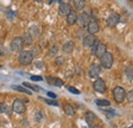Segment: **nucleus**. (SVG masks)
Here are the masks:
<instances>
[{
	"mask_svg": "<svg viewBox=\"0 0 133 128\" xmlns=\"http://www.w3.org/2000/svg\"><path fill=\"white\" fill-rule=\"evenodd\" d=\"M65 62H66V60H65L64 56H57V57L55 59V64L58 65V66H62Z\"/></svg>",
	"mask_w": 133,
	"mask_h": 128,
	"instance_id": "27",
	"label": "nucleus"
},
{
	"mask_svg": "<svg viewBox=\"0 0 133 128\" xmlns=\"http://www.w3.org/2000/svg\"><path fill=\"white\" fill-rule=\"evenodd\" d=\"M126 76L130 80L133 79V65H130V66L127 67V69H126Z\"/></svg>",
	"mask_w": 133,
	"mask_h": 128,
	"instance_id": "24",
	"label": "nucleus"
},
{
	"mask_svg": "<svg viewBox=\"0 0 133 128\" xmlns=\"http://www.w3.org/2000/svg\"><path fill=\"white\" fill-rule=\"evenodd\" d=\"M41 99H43L46 104H48L50 106H55V107H58V103L57 101H55V100H51V99H46V98H42L41 97Z\"/></svg>",
	"mask_w": 133,
	"mask_h": 128,
	"instance_id": "26",
	"label": "nucleus"
},
{
	"mask_svg": "<svg viewBox=\"0 0 133 128\" xmlns=\"http://www.w3.org/2000/svg\"><path fill=\"white\" fill-rule=\"evenodd\" d=\"M77 18H78V14L75 10H72L68 16H66V23L70 26H73L77 23Z\"/></svg>",
	"mask_w": 133,
	"mask_h": 128,
	"instance_id": "14",
	"label": "nucleus"
},
{
	"mask_svg": "<svg viewBox=\"0 0 133 128\" xmlns=\"http://www.w3.org/2000/svg\"><path fill=\"white\" fill-rule=\"evenodd\" d=\"M73 5L77 10H82L86 5V0H72Z\"/></svg>",
	"mask_w": 133,
	"mask_h": 128,
	"instance_id": "19",
	"label": "nucleus"
},
{
	"mask_svg": "<svg viewBox=\"0 0 133 128\" xmlns=\"http://www.w3.org/2000/svg\"><path fill=\"white\" fill-rule=\"evenodd\" d=\"M92 128H101V127H99V126H93Z\"/></svg>",
	"mask_w": 133,
	"mask_h": 128,
	"instance_id": "36",
	"label": "nucleus"
},
{
	"mask_svg": "<svg viewBox=\"0 0 133 128\" xmlns=\"http://www.w3.org/2000/svg\"><path fill=\"white\" fill-rule=\"evenodd\" d=\"M74 46H75V44H74V42H73V41H68V42H66V43L64 44V46H63V50H64V52H65V53L70 54V53H72V52H73V50H74Z\"/></svg>",
	"mask_w": 133,
	"mask_h": 128,
	"instance_id": "17",
	"label": "nucleus"
},
{
	"mask_svg": "<svg viewBox=\"0 0 133 128\" xmlns=\"http://www.w3.org/2000/svg\"><path fill=\"white\" fill-rule=\"evenodd\" d=\"M72 11V6L70 3L62 2L58 6V15L61 16H66Z\"/></svg>",
	"mask_w": 133,
	"mask_h": 128,
	"instance_id": "9",
	"label": "nucleus"
},
{
	"mask_svg": "<svg viewBox=\"0 0 133 128\" xmlns=\"http://www.w3.org/2000/svg\"><path fill=\"white\" fill-rule=\"evenodd\" d=\"M96 119H97V117H96V115L94 113L89 111V112H87L85 114V120H86V122H87L88 125H92Z\"/></svg>",
	"mask_w": 133,
	"mask_h": 128,
	"instance_id": "16",
	"label": "nucleus"
},
{
	"mask_svg": "<svg viewBox=\"0 0 133 128\" xmlns=\"http://www.w3.org/2000/svg\"><path fill=\"white\" fill-rule=\"evenodd\" d=\"M12 111L17 114H23L26 111V106L23 99L21 98H16L12 103Z\"/></svg>",
	"mask_w": 133,
	"mask_h": 128,
	"instance_id": "5",
	"label": "nucleus"
},
{
	"mask_svg": "<svg viewBox=\"0 0 133 128\" xmlns=\"http://www.w3.org/2000/svg\"><path fill=\"white\" fill-rule=\"evenodd\" d=\"M101 73V68L100 66L96 64H92L89 67V70H88V75L90 78L92 79H95V78H98V76Z\"/></svg>",
	"mask_w": 133,
	"mask_h": 128,
	"instance_id": "7",
	"label": "nucleus"
},
{
	"mask_svg": "<svg viewBox=\"0 0 133 128\" xmlns=\"http://www.w3.org/2000/svg\"><path fill=\"white\" fill-rule=\"evenodd\" d=\"M24 42H23V39L22 37H15L12 39V41L10 42V49L14 51V52H21L24 48Z\"/></svg>",
	"mask_w": 133,
	"mask_h": 128,
	"instance_id": "4",
	"label": "nucleus"
},
{
	"mask_svg": "<svg viewBox=\"0 0 133 128\" xmlns=\"http://www.w3.org/2000/svg\"><path fill=\"white\" fill-rule=\"evenodd\" d=\"M87 31L89 34L94 35L95 33H97L99 31V25L96 21H90L89 24L87 25Z\"/></svg>",
	"mask_w": 133,
	"mask_h": 128,
	"instance_id": "12",
	"label": "nucleus"
},
{
	"mask_svg": "<svg viewBox=\"0 0 133 128\" xmlns=\"http://www.w3.org/2000/svg\"><path fill=\"white\" fill-rule=\"evenodd\" d=\"M128 128H133V124H132V125H130V126H129Z\"/></svg>",
	"mask_w": 133,
	"mask_h": 128,
	"instance_id": "37",
	"label": "nucleus"
},
{
	"mask_svg": "<svg viewBox=\"0 0 133 128\" xmlns=\"http://www.w3.org/2000/svg\"><path fill=\"white\" fill-rule=\"evenodd\" d=\"M22 39H23L24 45H31L33 43V37L29 32L24 33V35L22 36Z\"/></svg>",
	"mask_w": 133,
	"mask_h": 128,
	"instance_id": "18",
	"label": "nucleus"
},
{
	"mask_svg": "<svg viewBox=\"0 0 133 128\" xmlns=\"http://www.w3.org/2000/svg\"><path fill=\"white\" fill-rule=\"evenodd\" d=\"M41 118H42V116H41V113L40 112H38L37 114H36V121H40L41 120Z\"/></svg>",
	"mask_w": 133,
	"mask_h": 128,
	"instance_id": "31",
	"label": "nucleus"
},
{
	"mask_svg": "<svg viewBox=\"0 0 133 128\" xmlns=\"http://www.w3.org/2000/svg\"><path fill=\"white\" fill-rule=\"evenodd\" d=\"M2 108H3V104L0 103V113H2Z\"/></svg>",
	"mask_w": 133,
	"mask_h": 128,
	"instance_id": "35",
	"label": "nucleus"
},
{
	"mask_svg": "<svg viewBox=\"0 0 133 128\" xmlns=\"http://www.w3.org/2000/svg\"><path fill=\"white\" fill-rule=\"evenodd\" d=\"M64 111H65V113H66V115H69V116H74V115L76 114V111H75L74 107H73L72 105H70V104H66V105L64 106Z\"/></svg>",
	"mask_w": 133,
	"mask_h": 128,
	"instance_id": "20",
	"label": "nucleus"
},
{
	"mask_svg": "<svg viewBox=\"0 0 133 128\" xmlns=\"http://www.w3.org/2000/svg\"><path fill=\"white\" fill-rule=\"evenodd\" d=\"M113 96H114V99L116 100L117 103H123L126 98V91L123 87L121 86H117L114 88L113 90Z\"/></svg>",
	"mask_w": 133,
	"mask_h": 128,
	"instance_id": "3",
	"label": "nucleus"
},
{
	"mask_svg": "<svg viewBox=\"0 0 133 128\" xmlns=\"http://www.w3.org/2000/svg\"><path fill=\"white\" fill-rule=\"evenodd\" d=\"M92 52H93V54H95L96 57L100 59V57L107 52V45L103 44V43H99Z\"/></svg>",
	"mask_w": 133,
	"mask_h": 128,
	"instance_id": "13",
	"label": "nucleus"
},
{
	"mask_svg": "<svg viewBox=\"0 0 133 128\" xmlns=\"http://www.w3.org/2000/svg\"><path fill=\"white\" fill-rule=\"evenodd\" d=\"M131 1H132V2H133V0H131Z\"/></svg>",
	"mask_w": 133,
	"mask_h": 128,
	"instance_id": "39",
	"label": "nucleus"
},
{
	"mask_svg": "<svg viewBox=\"0 0 133 128\" xmlns=\"http://www.w3.org/2000/svg\"><path fill=\"white\" fill-rule=\"evenodd\" d=\"M47 95L49 96V97H51V98H56V94L55 93H53V92H50V91H48L47 92Z\"/></svg>",
	"mask_w": 133,
	"mask_h": 128,
	"instance_id": "32",
	"label": "nucleus"
},
{
	"mask_svg": "<svg viewBox=\"0 0 133 128\" xmlns=\"http://www.w3.org/2000/svg\"><path fill=\"white\" fill-rule=\"evenodd\" d=\"M37 1H38V2H41V1H43V0H37Z\"/></svg>",
	"mask_w": 133,
	"mask_h": 128,
	"instance_id": "38",
	"label": "nucleus"
},
{
	"mask_svg": "<svg viewBox=\"0 0 133 128\" xmlns=\"http://www.w3.org/2000/svg\"><path fill=\"white\" fill-rule=\"evenodd\" d=\"M12 88L14 89H16L17 91H21V92H24V93H27V94H29V95H31L32 94V92L29 90V89H27V88H25V87H22V86H17V85H12Z\"/></svg>",
	"mask_w": 133,
	"mask_h": 128,
	"instance_id": "21",
	"label": "nucleus"
},
{
	"mask_svg": "<svg viewBox=\"0 0 133 128\" xmlns=\"http://www.w3.org/2000/svg\"><path fill=\"white\" fill-rule=\"evenodd\" d=\"M91 20H90V16L88 14H86V12H82L80 16H78V18H77V23H78V25L80 26V27H86L88 24H89V22H90Z\"/></svg>",
	"mask_w": 133,
	"mask_h": 128,
	"instance_id": "10",
	"label": "nucleus"
},
{
	"mask_svg": "<svg viewBox=\"0 0 133 128\" xmlns=\"http://www.w3.org/2000/svg\"><path fill=\"white\" fill-rule=\"evenodd\" d=\"M66 89H68L70 92L74 93V94H80V93H81L79 89H77V88H75V87H73V86H70V85L66 87Z\"/></svg>",
	"mask_w": 133,
	"mask_h": 128,
	"instance_id": "25",
	"label": "nucleus"
},
{
	"mask_svg": "<svg viewBox=\"0 0 133 128\" xmlns=\"http://www.w3.org/2000/svg\"><path fill=\"white\" fill-rule=\"evenodd\" d=\"M46 81H47V83H49L50 85H54V86H56V87H62L63 85H64V81L62 80V79H59V78H54V77H46Z\"/></svg>",
	"mask_w": 133,
	"mask_h": 128,
	"instance_id": "15",
	"label": "nucleus"
},
{
	"mask_svg": "<svg viewBox=\"0 0 133 128\" xmlns=\"http://www.w3.org/2000/svg\"><path fill=\"white\" fill-rule=\"evenodd\" d=\"M42 66H43L42 62H37L36 63V67H38V68H42Z\"/></svg>",
	"mask_w": 133,
	"mask_h": 128,
	"instance_id": "34",
	"label": "nucleus"
},
{
	"mask_svg": "<svg viewBox=\"0 0 133 128\" xmlns=\"http://www.w3.org/2000/svg\"><path fill=\"white\" fill-rule=\"evenodd\" d=\"M95 40H96V37H95L94 35H92V34H88L87 36L84 37L83 45L87 48H91L92 46H93Z\"/></svg>",
	"mask_w": 133,
	"mask_h": 128,
	"instance_id": "11",
	"label": "nucleus"
},
{
	"mask_svg": "<svg viewBox=\"0 0 133 128\" xmlns=\"http://www.w3.org/2000/svg\"><path fill=\"white\" fill-rule=\"evenodd\" d=\"M95 104L98 107H109V106H111V103L109 100H107V99H96Z\"/></svg>",
	"mask_w": 133,
	"mask_h": 128,
	"instance_id": "22",
	"label": "nucleus"
},
{
	"mask_svg": "<svg viewBox=\"0 0 133 128\" xmlns=\"http://www.w3.org/2000/svg\"><path fill=\"white\" fill-rule=\"evenodd\" d=\"M126 98L128 99V101H129V103H132L133 101V89L132 90H130L129 92H127V93H126Z\"/></svg>",
	"mask_w": 133,
	"mask_h": 128,
	"instance_id": "29",
	"label": "nucleus"
},
{
	"mask_svg": "<svg viewBox=\"0 0 133 128\" xmlns=\"http://www.w3.org/2000/svg\"><path fill=\"white\" fill-rule=\"evenodd\" d=\"M18 63L22 66H29L32 64L34 55L31 50H22L18 54Z\"/></svg>",
	"mask_w": 133,
	"mask_h": 128,
	"instance_id": "1",
	"label": "nucleus"
},
{
	"mask_svg": "<svg viewBox=\"0 0 133 128\" xmlns=\"http://www.w3.org/2000/svg\"><path fill=\"white\" fill-rule=\"evenodd\" d=\"M93 88L95 91H97L99 93H104L107 90V85H105L104 80L101 78H97L93 83Z\"/></svg>",
	"mask_w": 133,
	"mask_h": 128,
	"instance_id": "8",
	"label": "nucleus"
},
{
	"mask_svg": "<svg viewBox=\"0 0 133 128\" xmlns=\"http://www.w3.org/2000/svg\"><path fill=\"white\" fill-rule=\"evenodd\" d=\"M4 54V48H3V44L0 42V56Z\"/></svg>",
	"mask_w": 133,
	"mask_h": 128,
	"instance_id": "33",
	"label": "nucleus"
},
{
	"mask_svg": "<svg viewBox=\"0 0 133 128\" xmlns=\"http://www.w3.org/2000/svg\"><path fill=\"white\" fill-rule=\"evenodd\" d=\"M107 26L110 28H114L120 23V16L116 12H112L110 16H108V18L105 20Z\"/></svg>",
	"mask_w": 133,
	"mask_h": 128,
	"instance_id": "6",
	"label": "nucleus"
},
{
	"mask_svg": "<svg viewBox=\"0 0 133 128\" xmlns=\"http://www.w3.org/2000/svg\"><path fill=\"white\" fill-rule=\"evenodd\" d=\"M57 50H58V48L56 45H53V46H51V48L49 49V54L51 56H53V55H55L56 53H57Z\"/></svg>",
	"mask_w": 133,
	"mask_h": 128,
	"instance_id": "28",
	"label": "nucleus"
},
{
	"mask_svg": "<svg viewBox=\"0 0 133 128\" xmlns=\"http://www.w3.org/2000/svg\"><path fill=\"white\" fill-rule=\"evenodd\" d=\"M31 79L33 81H42V77L41 76H36V75H33V76H31Z\"/></svg>",
	"mask_w": 133,
	"mask_h": 128,
	"instance_id": "30",
	"label": "nucleus"
},
{
	"mask_svg": "<svg viewBox=\"0 0 133 128\" xmlns=\"http://www.w3.org/2000/svg\"><path fill=\"white\" fill-rule=\"evenodd\" d=\"M23 85L24 86H26V87H28V88H30V89H32L34 91H36V92H38V91H40L41 89L39 88V86H36V85H32L31 83H29V82H24L23 83Z\"/></svg>",
	"mask_w": 133,
	"mask_h": 128,
	"instance_id": "23",
	"label": "nucleus"
},
{
	"mask_svg": "<svg viewBox=\"0 0 133 128\" xmlns=\"http://www.w3.org/2000/svg\"><path fill=\"white\" fill-rule=\"evenodd\" d=\"M59 1H62V0H59Z\"/></svg>",
	"mask_w": 133,
	"mask_h": 128,
	"instance_id": "40",
	"label": "nucleus"
},
{
	"mask_svg": "<svg viewBox=\"0 0 133 128\" xmlns=\"http://www.w3.org/2000/svg\"><path fill=\"white\" fill-rule=\"evenodd\" d=\"M100 60V66L104 69H111L112 66L114 64V57H113V54L109 51H107L101 57Z\"/></svg>",
	"mask_w": 133,
	"mask_h": 128,
	"instance_id": "2",
	"label": "nucleus"
}]
</instances>
